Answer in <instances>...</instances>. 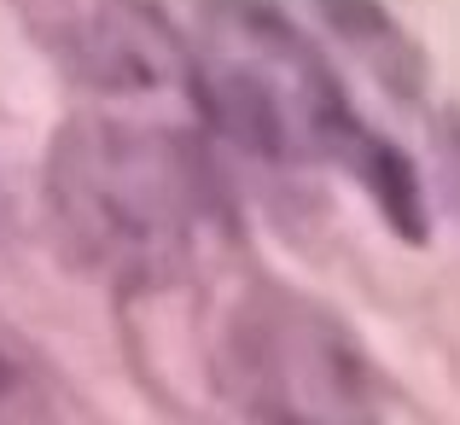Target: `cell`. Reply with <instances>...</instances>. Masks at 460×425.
Wrapping results in <instances>:
<instances>
[{
  "instance_id": "cell-1",
  "label": "cell",
  "mask_w": 460,
  "mask_h": 425,
  "mask_svg": "<svg viewBox=\"0 0 460 425\" xmlns=\"http://www.w3.org/2000/svg\"><path fill=\"white\" fill-rule=\"evenodd\" d=\"M204 117L262 164H349L408 239L426 234L408 164L361 128L326 53L257 0H216L187 41Z\"/></svg>"
},
{
  "instance_id": "cell-2",
  "label": "cell",
  "mask_w": 460,
  "mask_h": 425,
  "mask_svg": "<svg viewBox=\"0 0 460 425\" xmlns=\"http://www.w3.org/2000/svg\"><path fill=\"white\" fill-rule=\"evenodd\" d=\"M47 216L82 269L117 286H169L210 239L216 181L175 128L76 117L47 152Z\"/></svg>"
},
{
  "instance_id": "cell-3",
  "label": "cell",
  "mask_w": 460,
  "mask_h": 425,
  "mask_svg": "<svg viewBox=\"0 0 460 425\" xmlns=\"http://www.w3.org/2000/svg\"><path fill=\"white\" fill-rule=\"evenodd\" d=\"M216 385L251 420H373L391 408L385 373L338 314L280 286L251 291L216 350Z\"/></svg>"
},
{
  "instance_id": "cell-4",
  "label": "cell",
  "mask_w": 460,
  "mask_h": 425,
  "mask_svg": "<svg viewBox=\"0 0 460 425\" xmlns=\"http://www.w3.org/2000/svg\"><path fill=\"white\" fill-rule=\"evenodd\" d=\"M30 41L76 88L135 100L187 70V41L164 0H12Z\"/></svg>"
},
{
  "instance_id": "cell-5",
  "label": "cell",
  "mask_w": 460,
  "mask_h": 425,
  "mask_svg": "<svg viewBox=\"0 0 460 425\" xmlns=\"http://www.w3.org/2000/svg\"><path fill=\"white\" fill-rule=\"evenodd\" d=\"M23 385V350L6 338V326H0V408H12V396H18Z\"/></svg>"
},
{
  "instance_id": "cell-6",
  "label": "cell",
  "mask_w": 460,
  "mask_h": 425,
  "mask_svg": "<svg viewBox=\"0 0 460 425\" xmlns=\"http://www.w3.org/2000/svg\"><path fill=\"white\" fill-rule=\"evenodd\" d=\"M455 152H460V140H455Z\"/></svg>"
}]
</instances>
